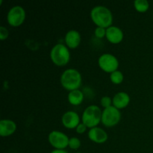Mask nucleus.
I'll return each instance as SVG.
<instances>
[{
  "label": "nucleus",
  "instance_id": "f257e3e1",
  "mask_svg": "<svg viewBox=\"0 0 153 153\" xmlns=\"http://www.w3.org/2000/svg\"><path fill=\"white\" fill-rule=\"evenodd\" d=\"M91 16L97 27L108 28L111 26L113 15L111 10L105 6L98 5L94 7L91 12Z\"/></svg>",
  "mask_w": 153,
  "mask_h": 153
},
{
  "label": "nucleus",
  "instance_id": "f03ea898",
  "mask_svg": "<svg viewBox=\"0 0 153 153\" xmlns=\"http://www.w3.org/2000/svg\"><path fill=\"white\" fill-rule=\"evenodd\" d=\"M61 83L67 91L78 90L82 84V76L76 69H67L61 75Z\"/></svg>",
  "mask_w": 153,
  "mask_h": 153
},
{
  "label": "nucleus",
  "instance_id": "7ed1b4c3",
  "mask_svg": "<svg viewBox=\"0 0 153 153\" xmlns=\"http://www.w3.org/2000/svg\"><path fill=\"white\" fill-rule=\"evenodd\" d=\"M50 58L55 65L63 67L70 61V51L65 45L58 43L52 47L50 52Z\"/></svg>",
  "mask_w": 153,
  "mask_h": 153
},
{
  "label": "nucleus",
  "instance_id": "20e7f679",
  "mask_svg": "<svg viewBox=\"0 0 153 153\" xmlns=\"http://www.w3.org/2000/svg\"><path fill=\"white\" fill-rule=\"evenodd\" d=\"M102 113L101 109L97 105H90L87 108L82 114V122L88 128L97 127L102 121Z\"/></svg>",
  "mask_w": 153,
  "mask_h": 153
},
{
  "label": "nucleus",
  "instance_id": "39448f33",
  "mask_svg": "<svg viewBox=\"0 0 153 153\" xmlns=\"http://www.w3.org/2000/svg\"><path fill=\"white\" fill-rule=\"evenodd\" d=\"M120 118V111L113 105L104 109L102 115V123L106 127H113L117 125Z\"/></svg>",
  "mask_w": 153,
  "mask_h": 153
},
{
  "label": "nucleus",
  "instance_id": "423d86ee",
  "mask_svg": "<svg viewBox=\"0 0 153 153\" xmlns=\"http://www.w3.org/2000/svg\"><path fill=\"white\" fill-rule=\"evenodd\" d=\"M98 63L100 68L106 73H112L113 72L117 70L119 66V61L117 58L109 53L102 55L99 58Z\"/></svg>",
  "mask_w": 153,
  "mask_h": 153
},
{
  "label": "nucleus",
  "instance_id": "0eeeda50",
  "mask_svg": "<svg viewBox=\"0 0 153 153\" xmlns=\"http://www.w3.org/2000/svg\"><path fill=\"white\" fill-rule=\"evenodd\" d=\"M7 22L9 25L17 27L23 23L25 19V11L22 7L16 5L11 7L7 13Z\"/></svg>",
  "mask_w": 153,
  "mask_h": 153
},
{
  "label": "nucleus",
  "instance_id": "6e6552de",
  "mask_svg": "<svg viewBox=\"0 0 153 153\" xmlns=\"http://www.w3.org/2000/svg\"><path fill=\"white\" fill-rule=\"evenodd\" d=\"M50 144L56 149H64L69 145V140L67 135L59 131H52L49 134Z\"/></svg>",
  "mask_w": 153,
  "mask_h": 153
},
{
  "label": "nucleus",
  "instance_id": "1a4fd4ad",
  "mask_svg": "<svg viewBox=\"0 0 153 153\" xmlns=\"http://www.w3.org/2000/svg\"><path fill=\"white\" fill-rule=\"evenodd\" d=\"M62 123L64 127L67 128H76L80 124V118L79 114L76 112L72 111L66 112L62 117Z\"/></svg>",
  "mask_w": 153,
  "mask_h": 153
},
{
  "label": "nucleus",
  "instance_id": "9d476101",
  "mask_svg": "<svg viewBox=\"0 0 153 153\" xmlns=\"http://www.w3.org/2000/svg\"><path fill=\"white\" fill-rule=\"evenodd\" d=\"M105 37L110 43L117 44V43H120L123 39V32L118 27L111 25L106 28Z\"/></svg>",
  "mask_w": 153,
  "mask_h": 153
},
{
  "label": "nucleus",
  "instance_id": "9b49d317",
  "mask_svg": "<svg viewBox=\"0 0 153 153\" xmlns=\"http://www.w3.org/2000/svg\"><path fill=\"white\" fill-rule=\"evenodd\" d=\"M88 137L95 143H103L108 140V134L102 128L94 127L88 131Z\"/></svg>",
  "mask_w": 153,
  "mask_h": 153
},
{
  "label": "nucleus",
  "instance_id": "f8f14e48",
  "mask_svg": "<svg viewBox=\"0 0 153 153\" xmlns=\"http://www.w3.org/2000/svg\"><path fill=\"white\" fill-rule=\"evenodd\" d=\"M16 129V125L10 120H1L0 121V135L2 137L11 135Z\"/></svg>",
  "mask_w": 153,
  "mask_h": 153
},
{
  "label": "nucleus",
  "instance_id": "ddd939ff",
  "mask_svg": "<svg viewBox=\"0 0 153 153\" xmlns=\"http://www.w3.org/2000/svg\"><path fill=\"white\" fill-rule=\"evenodd\" d=\"M130 102V97L126 92H119L114 97L112 100L114 106L117 109H123L126 107Z\"/></svg>",
  "mask_w": 153,
  "mask_h": 153
},
{
  "label": "nucleus",
  "instance_id": "4468645a",
  "mask_svg": "<svg viewBox=\"0 0 153 153\" xmlns=\"http://www.w3.org/2000/svg\"><path fill=\"white\" fill-rule=\"evenodd\" d=\"M65 42L67 46L71 49L77 47L81 42V35L76 30H70L66 34Z\"/></svg>",
  "mask_w": 153,
  "mask_h": 153
},
{
  "label": "nucleus",
  "instance_id": "2eb2a0df",
  "mask_svg": "<svg viewBox=\"0 0 153 153\" xmlns=\"http://www.w3.org/2000/svg\"><path fill=\"white\" fill-rule=\"evenodd\" d=\"M84 95L83 92L78 90H74V91H70L68 94V101L73 105H79L83 102Z\"/></svg>",
  "mask_w": 153,
  "mask_h": 153
},
{
  "label": "nucleus",
  "instance_id": "dca6fc26",
  "mask_svg": "<svg viewBox=\"0 0 153 153\" xmlns=\"http://www.w3.org/2000/svg\"><path fill=\"white\" fill-rule=\"evenodd\" d=\"M134 5L136 10L140 13L146 11L149 7V2L146 0H135L134 2Z\"/></svg>",
  "mask_w": 153,
  "mask_h": 153
},
{
  "label": "nucleus",
  "instance_id": "f3484780",
  "mask_svg": "<svg viewBox=\"0 0 153 153\" xmlns=\"http://www.w3.org/2000/svg\"><path fill=\"white\" fill-rule=\"evenodd\" d=\"M111 81L115 85H119L123 81V74L120 70H116L111 73Z\"/></svg>",
  "mask_w": 153,
  "mask_h": 153
},
{
  "label": "nucleus",
  "instance_id": "a211bd4d",
  "mask_svg": "<svg viewBox=\"0 0 153 153\" xmlns=\"http://www.w3.org/2000/svg\"><path fill=\"white\" fill-rule=\"evenodd\" d=\"M69 146L72 149H78L81 146V141L77 137H71L69 140Z\"/></svg>",
  "mask_w": 153,
  "mask_h": 153
},
{
  "label": "nucleus",
  "instance_id": "6ab92c4d",
  "mask_svg": "<svg viewBox=\"0 0 153 153\" xmlns=\"http://www.w3.org/2000/svg\"><path fill=\"white\" fill-rule=\"evenodd\" d=\"M100 103H101V105L102 106L105 108H107L111 107L112 102L111 99L109 97H104L101 99V101H100Z\"/></svg>",
  "mask_w": 153,
  "mask_h": 153
},
{
  "label": "nucleus",
  "instance_id": "aec40b11",
  "mask_svg": "<svg viewBox=\"0 0 153 153\" xmlns=\"http://www.w3.org/2000/svg\"><path fill=\"white\" fill-rule=\"evenodd\" d=\"M95 35L98 38H103L106 36V29L102 27H97L95 29Z\"/></svg>",
  "mask_w": 153,
  "mask_h": 153
},
{
  "label": "nucleus",
  "instance_id": "412c9836",
  "mask_svg": "<svg viewBox=\"0 0 153 153\" xmlns=\"http://www.w3.org/2000/svg\"><path fill=\"white\" fill-rule=\"evenodd\" d=\"M9 35V32L7 28L4 26L0 27V39L1 40H4L7 38Z\"/></svg>",
  "mask_w": 153,
  "mask_h": 153
},
{
  "label": "nucleus",
  "instance_id": "4be33fe9",
  "mask_svg": "<svg viewBox=\"0 0 153 153\" xmlns=\"http://www.w3.org/2000/svg\"><path fill=\"white\" fill-rule=\"evenodd\" d=\"M87 128H88V127H87L85 124L80 123L78 126L77 128H76V131H77V133H79V134H83V133L86 131Z\"/></svg>",
  "mask_w": 153,
  "mask_h": 153
},
{
  "label": "nucleus",
  "instance_id": "5701e85b",
  "mask_svg": "<svg viewBox=\"0 0 153 153\" xmlns=\"http://www.w3.org/2000/svg\"><path fill=\"white\" fill-rule=\"evenodd\" d=\"M51 153H68L64 149H55V150L52 151Z\"/></svg>",
  "mask_w": 153,
  "mask_h": 153
},
{
  "label": "nucleus",
  "instance_id": "b1692460",
  "mask_svg": "<svg viewBox=\"0 0 153 153\" xmlns=\"http://www.w3.org/2000/svg\"><path fill=\"white\" fill-rule=\"evenodd\" d=\"M76 153H81V152H76Z\"/></svg>",
  "mask_w": 153,
  "mask_h": 153
}]
</instances>
